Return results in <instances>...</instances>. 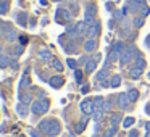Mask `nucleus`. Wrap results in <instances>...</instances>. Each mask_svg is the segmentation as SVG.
<instances>
[{
  "label": "nucleus",
  "mask_w": 150,
  "mask_h": 137,
  "mask_svg": "<svg viewBox=\"0 0 150 137\" xmlns=\"http://www.w3.org/2000/svg\"><path fill=\"white\" fill-rule=\"evenodd\" d=\"M102 110H103L105 113H108V111L111 110V102H110V100H105V103H103V108H102Z\"/></svg>",
  "instance_id": "ea45409f"
},
{
  "label": "nucleus",
  "mask_w": 150,
  "mask_h": 137,
  "mask_svg": "<svg viewBox=\"0 0 150 137\" xmlns=\"http://www.w3.org/2000/svg\"><path fill=\"white\" fill-rule=\"evenodd\" d=\"M10 66V56L7 55H0V68H8Z\"/></svg>",
  "instance_id": "b1692460"
},
{
  "label": "nucleus",
  "mask_w": 150,
  "mask_h": 137,
  "mask_svg": "<svg viewBox=\"0 0 150 137\" xmlns=\"http://www.w3.org/2000/svg\"><path fill=\"white\" fill-rule=\"evenodd\" d=\"M37 97H39V100H42V98L45 97V92H44V90H40L39 94H37Z\"/></svg>",
  "instance_id": "09e8293b"
},
{
  "label": "nucleus",
  "mask_w": 150,
  "mask_h": 137,
  "mask_svg": "<svg viewBox=\"0 0 150 137\" xmlns=\"http://www.w3.org/2000/svg\"><path fill=\"white\" fill-rule=\"evenodd\" d=\"M86 126H87V118H82V119H81V121H79V123H78V124H76V127H74V131H76V132H78V134H81V132H82V131H84V129H86Z\"/></svg>",
  "instance_id": "6ab92c4d"
},
{
  "label": "nucleus",
  "mask_w": 150,
  "mask_h": 137,
  "mask_svg": "<svg viewBox=\"0 0 150 137\" xmlns=\"http://www.w3.org/2000/svg\"><path fill=\"white\" fill-rule=\"evenodd\" d=\"M66 63H68V66H69L71 69H76V68H78V61H76V60H73V58H68V61H66Z\"/></svg>",
  "instance_id": "58836bf2"
},
{
  "label": "nucleus",
  "mask_w": 150,
  "mask_h": 137,
  "mask_svg": "<svg viewBox=\"0 0 150 137\" xmlns=\"http://www.w3.org/2000/svg\"><path fill=\"white\" fill-rule=\"evenodd\" d=\"M74 78L78 82H82V79H84V74H82V71H79V69H76L74 71Z\"/></svg>",
  "instance_id": "e433bc0d"
},
{
  "label": "nucleus",
  "mask_w": 150,
  "mask_h": 137,
  "mask_svg": "<svg viewBox=\"0 0 150 137\" xmlns=\"http://www.w3.org/2000/svg\"><path fill=\"white\" fill-rule=\"evenodd\" d=\"M31 137H40V136H39V131H36V129H31Z\"/></svg>",
  "instance_id": "c03bdc74"
},
{
  "label": "nucleus",
  "mask_w": 150,
  "mask_h": 137,
  "mask_svg": "<svg viewBox=\"0 0 150 137\" xmlns=\"http://www.w3.org/2000/svg\"><path fill=\"white\" fill-rule=\"evenodd\" d=\"M23 52H24V45H18V47H15V55H16V56H20Z\"/></svg>",
  "instance_id": "a19ab883"
},
{
  "label": "nucleus",
  "mask_w": 150,
  "mask_h": 137,
  "mask_svg": "<svg viewBox=\"0 0 150 137\" xmlns=\"http://www.w3.org/2000/svg\"><path fill=\"white\" fill-rule=\"evenodd\" d=\"M20 40H21V45L28 44V37H26V36H21V37H20Z\"/></svg>",
  "instance_id": "49530a36"
},
{
  "label": "nucleus",
  "mask_w": 150,
  "mask_h": 137,
  "mask_svg": "<svg viewBox=\"0 0 150 137\" xmlns=\"http://www.w3.org/2000/svg\"><path fill=\"white\" fill-rule=\"evenodd\" d=\"M86 31H87L86 23H84V21H78V23H76V32L79 34V37H81L82 34H86Z\"/></svg>",
  "instance_id": "a211bd4d"
},
{
  "label": "nucleus",
  "mask_w": 150,
  "mask_h": 137,
  "mask_svg": "<svg viewBox=\"0 0 150 137\" xmlns=\"http://www.w3.org/2000/svg\"><path fill=\"white\" fill-rule=\"evenodd\" d=\"M145 113H147V114H150V103L145 107Z\"/></svg>",
  "instance_id": "3c124183"
},
{
  "label": "nucleus",
  "mask_w": 150,
  "mask_h": 137,
  "mask_svg": "<svg viewBox=\"0 0 150 137\" xmlns=\"http://www.w3.org/2000/svg\"><path fill=\"white\" fill-rule=\"evenodd\" d=\"M121 119H123L121 113H113V114H111V119H110L111 126H118V124L121 123Z\"/></svg>",
  "instance_id": "5701e85b"
},
{
  "label": "nucleus",
  "mask_w": 150,
  "mask_h": 137,
  "mask_svg": "<svg viewBox=\"0 0 150 137\" xmlns=\"http://www.w3.org/2000/svg\"><path fill=\"white\" fill-rule=\"evenodd\" d=\"M16 21L20 23V26H26V24H28V15L24 13V11L18 13V15H16Z\"/></svg>",
  "instance_id": "aec40b11"
},
{
  "label": "nucleus",
  "mask_w": 150,
  "mask_h": 137,
  "mask_svg": "<svg viewBox=\"0 0 150 137\" xmlns=\"http://www.w3.org/2000/svg\"><path fill=\"white\" fill-rule=\"evenodd\" d=\"M49 84L52 85L53 89H60L63 84H65V79H63L62 76H53V78H50Z\"/></svg>",
  "instance_id": "f8f14e48"
},
{
  "label": "nucleus",
  "mask_w": 150,
  "mask_h": 137,
  "mask_svg": "<svg viewBox=\"0 0 150 137\" xmlns=\"http://www.w3.org/2000/svg\"><path fill=\"white\" fill-rule=\"evenodd\" d=\"M18 98H20V102H23V103L29 105L31 102H33V95L28 94V92H21L20 95H18Z\"/></svg>",
  "instance_id": "f3484780"
},
{
  "label": "nucleus",
  "mask_w": 150,
  "mask_h": 137,
  "mask_svg": "<svg viewBox=\"0 0 150 137\" xmlns=\"http://www.w3.org/2000/svg\"><path fill=\"white\" fill-rule=\"evenodd\" d=\"M8 4L10 2H0V15H5L8 11Z\"/></svg>",
  "instance_id": "72a5a7b5"
},
{
  "label": "nucleus",
  "mask_w": 150,
  "mask_h": 137,
  "mask_svg": "<svg viewBox=\"0 0 150 137\" xmlns=\"http://www.w3.org/2000/svg\"><path fill=\"white\" fill-rule=\"evenodd\" d=\"M129 76H131L132 79H139L140 76H142V69H140V68H137V66H134V68H131Z\"/></svg>",
  "instance_id": "412c9836"
},
{
  "label": "nucleus",
  "mask_w": 150,
  "mask_h": 137,
  "mask_svg": "<svg viewBox=\"0 0 150 137\" xmlns=\"http://www.w3.org/2000/svg\"><path fill=\"white\" fill-rule=\"evenodd\" d=\"M110 85H111L113 89L120 87V85H121V76H120V74H115L113 78H111V82H110Z\"/></svg>",
  "instance_id": "393cba45"
},
{
  "label": "nucleus",
  "mask_w": 150,
  "mask_h": 137,
  "mask_svg": "<svg viewBox=\"0 0 150 137\" xmlns=\"http://www.w3.org/2000/svg\"><path fill=\"white\" fill-rule=\"evenodd\" d=\"M0 26H2V21H0Z\"/></svg>",
  "instance_id": "052dcab7"
},
{
  "label": "nucleus",
  "mask_w": 150,
  "mask_h": 137,
  "mask_svg": "<svg viewBox=\"0 0 150 137\" xmlns=\"http://www.w3.org/2000/svg\"><path fill=\"white\" fill-rule=\"evenodd\" d=\"M49 107H50V103H49V100H37V102H33L31 103V111H33L34 114H44V113H47L49 111Z\"/></svg>",
  "instance_id": "f03ea898"
},
{
  "label": "nucleus",
  "mask_w": 150,
  "mask_h": 137,
  "mask_svg": "<svg viewBox=\"0 0 150 137\" xmlns=\"http://www.w3.org/2000/svg\"><path fill=\"white\" fill-rule=\"evenodd\" d=\"M137 136H139V132H137L136 129H134V131H131V132H129V137H137Z\"/></svg>",
  "instance_id": "de8ad7c7"
},
{
  "label": "nucleus",
  "mask_w": 150,
  "mask_h": 137,
  "mask_svg": "<svg viewBox=\"0 0 150 137\" xmlns=\"http://www.w3.org/2000/svg\"><path fill=\"white\" fill-rule=\"evenodd\" d=\"M145 129H147V131H150V123H145Z\"/></svg>",
  "instance_id": "864d4df0"
},
{
  "label": "nucleus",
  "mask_w": 150,
  "mask_h": 137,
  "mask_svg": "<svg viewBox=\"0 0 150 137\" xmlns=\"http://www.w3.org/2000/svg\"><path fill=\"white\" fill-rule=\"evenodd\" d=\"M0 55H2V45H0Z\"/></svg>",
  "instance_id": "4d7b16f0"
},
{
  "label": "nucleus",
  "mask_w": 150,
  "mask_h": 137,
  "mask_svg": "<svg viewBox=\"0 0 150 137\" xmlns=\"http://www.w3.org/2000/svg\"><path fill=\"white\" fill-rule=\"evenodd\" d=\"M29 84H31V81H29V76H28V69H26V71H24V74H23V79H21V82H20V89L29 87Z\"/></svg>",
  "instance_id": "4be33fe9"
},
{
  "label": "nucleus",
  "mask_w": 150,
  "mask_h": 137,
  "mask_svg": "<svg viewBox=\"0 0 150 137\" xmlns=\"http://www.w3.org/2000/svg\"><path fill=\"white\" fill-rule=\"evenodd\" d=\"M134 66H137V68L144 69L147 66V61L142 58V56H136V61H134Z\"/></svg>",
  "instance_id": "bb28decb"
},
{
  "label": "nucleus",
  "mask_w": 150,
  "mask_h": 137,
  "mask_svg": "<svg viewBox=\"0 0 150 137\" xmlns=\"http://www.w3.org/2000/svg\"><path fill=\"white\" fill-rule=\"evenodd\" d=\"M107 10H113V5H111V4H107Z\"/></svg>",
  "instance_id": "603ef678"
},
{
  "label": "nucleus",
  "mask_w": 150,
  "mask_h": 137,
  "mask_svg": "<svg viewBox=\"0 0 150 137\" xmlns=\"http://www.w3.org/2000/svg\"><path fill=\"white\" fill-rule=\"evenodd\" d=\"M149 13H150V8L147 7V5H145V7H142V10H140V16L147 18V16H149Z\"/></svg>",
  "instance_id": "4c0bfd02"
},
{
  "label": "nucleus",
  "mask_w": 150,
  "mask_h": 137,
  "mask_svg": "<svg viewBox=\"0 0 150 137\" xmlns=\"http://www.w3.org/2000/svg\"><path fill=\"white\" fill-rule=\"evenodd\" d=\"M37 53H39V58L42 60V61H50V60H53L52 52H50L49 49H45V47H40Z\"/></svg>",
  "instance_id": "9d476101"
},
{
  "label": "nucleus",
  "mask_w": 150,
  "mask_h": 137,
  "mask_svg": "<svg viewBox=\"0 0 150 137\" xmlns=\"http://www.w3.org/2000/svg\"><path fill=\"white\" fill-rule=\"evenodd\" d=\"M118 131V126H111L110 129H107L105 131V134H103V137H113L115 136V132Z\"/></svg>",
  "instance_id": "7c9ffc66"
},
{
  "label": "nucleus",
  "mask_w": 150,
  "mask_h": 137,
  "mask_svg": "<svg viewBox=\"0 0 150 137\" xmlns=\"http://www.w3.org/2000/svg\"><path fill=\"white\" fill-rule=\"evenodd\" d=\"M111 49H113L115 52H118V53H120V55H121V53L124 52V49H126V47H124V44H123V42H116V44H115L113 47H111Z\"/></svg>",
  "instance_id": "c85d7f7f"
},
{
  "label": "nucleus",
  "mask_w": 150,
  "mask_h": 137,
  "mask_svg": "<svg viewBox=\"0 0 150 137\" xmlns=\"http://www.w3.org/2000/svg\"><path fill=\"white\" fill-rule=\"evenodd\" d=\"M55 18H57V23H71L73 21V13L68 10V8H58L55 13Z\"/></svg>",
  "instance_id": "7ed1b4c3"
},
{
  "label": "nucleus",
  "mask_w": 150,
  "mask_h": 137,
  "mask_svg": "<svg viewBox=\"0 0 150 137\" xmlns=\"http://www.w3.org/2000/svg\"><path fill=\"white\" fill-rule=\"evenodd\" d=\"M127 97H129L131 102H136L137 98H139V92H137V89H129V90H127Z\"/></svg>",
  "instance_id": "a878e982"
},
{
  "label": "nucleus",
  "mask_w": 150,
  "mask_h": 137,
  "mask_svg": "<svg viewBox=\"0 0 150 137\" xmlns=\"http://www.w3.org/2000/svg\"><path fill=\"white\" fill-rule=\"evenodd\" d=\"M39 131L49 137H57L62 131V124L57 119H52V118L50 119H42L39 123Z\"/></svg>",
  "instance_id": "f257e3e1"
},
{
  "label": "nucleus",
  "mask_w": 150,
  "mask_h": 137,
  "mask_svg": "<svg viewBox=\"0 0 150 137\" xmlns=\"http://www.w3.org/2000/svg\"><path fill=\"white\" fill-rule=\"evenodd\" d=\"M94 103H95V110H102V108H103V103H105V98L97 97L94 100Z\"/></svg>",
  "instance_id": "c756f323"
},
{
  "label": "nucleus",
  "mask_w": 150,
  "mask_h": 137,
  "mask_svg": "<svg viewBox=\"0 0 150 137\" xmlns=\"http://www.w3.org/2000/svg\"><path fill=\"white\" fill-rule=\"evenodd\" d=\"M108 69L105 68V69H102V71H98L97 73V81H100V84H102V87H108Z\"/></svg>",
  "instance_id": "9b49d317"
},
{
  "label": "nucleus",
  "mask_w": 150,
  "mask_h": 137,
  "mask_svg": "<svg viewBox=\"0 0 150 137\" xmlns=\"http://www.w3.org/2000/svg\"><path fill=\"white\" fill-rule=\"evenodd\" d=\"M4 37H5L7 42H15V40L18 39V34H16V31H15V29H10L7 34H4Z\"/></svg>",
  "instance_id": "dca6fc26"
},
{
  "label": "nucleus",
  "mask_w": 150,
  "mask_h": 137,
  "mask_svg": "<svg viewBox=\"0 0 150 137\" xmlns=\"http://www.w3.org/2000/svg\"><path fill=\"white\" fill-rule=\"evenodd\" d=\"M55 2H63V0H55Z\"/></svg>",
  "instance_id": "13d9d810"
},
{
  "label": "nucleus",
  "mask_w": 150,
  "mask_h": 137,
  "mask_svg": "<svg viewBox=\"0 0 150 137\" xmlns=\"http://www.w3.org/2000/svg\"><path fill=\"white\" fill-rule=\"evenodd\" d=\"M81 111L84 114H94V111H95L94 100H92V98H86V100L81 103Z\"/></svg>",
  "instance_id": "39448f33"
},
{
  "label": "nucleus",
  "mask_w": 150,
  "mask_h": 137,
  "mask_svg": "<svg viewBox=\"0 0 150 137\" xmlns=\"http://www.w3.org/2000/svg\"><path fill=\"white\" fill-rule=\"evenodd\" d=\"M149 79H150V73H149Z\"/></svg>",
  "instance_id": "bf43d9fd"
},
{
  "label": "nucleus",
  "mask_w": 150,
  "mask_h": 137,
  "mask_svg": "<svg viewBox=\"0 0 150 137\" xmlns=\"http://www.w3.org/2000/svg\"><path fill=\"white\" fill-rule=\"evenodd\" d=\"M132 124H134V118H132V116L124 118V121H123V127H131Z\"/></svg>",
  "instance_id": "473e14b6"
},
{
  "label": "nucleus",
  "mask_w": 150,
  "mask_h": 137,
  "mask_svg": "<svg viewBox=\"0 0 150 137\" xmlns=\"http://www.w3.org/2000/svg\"><path fill=\"white\" fill-rule=\"evenodd\" d=\"M0 2H10V0H0Z\"/></svg>",
  "instance_id": "6e6d98bb"
},
{
  "label": "nucleus",
  "mask_w": 150,
  "mask_h": 137,
  "mask_svg": "<svg viewBox=\"0 0 150 137\" xmlns=\"http://www.w3.org/2000/svg\"><path fill=\"white\" fill-rule=\"evenodd\" d=\"M103 116H105V111L103 110H95L94 111V121H95V123H100V121L103 119Z\"/></svg>",
  "instance_id": "cd10ccee"
},
{
  "label": "nucleus",
  "mask_w": 150,
  "mask_h": 137,
  "mask_svg": "<svg viewBox=\"0 0 150 137\" xmlns=\"http://www.w3.org/2000/svg\"><path fill=\"white\" fill-rule=\"evenodd\" d=\"M16 111H18V114H20V116H26L28 114V111H29V107H28L26 103H23V102H20V103H18V107H16Z\"/></svg>",
  "instance_id": "2eb2a0df"
},
{
  "label": "nucleus",
  "mask_w": 150,
  "mask_h": 137,
  "mask_svg": "<svg viewBox=\"0 0 150 137\" xmlns=\"http://www.w3.org/2000/svg\"><path fill=\"white\" fill-rule=\"evenodd\" d=\"M95 49H97V40L95 39H87L84 42V50L86 52H94Z\"/></svg>",
  "instance_id": "4468645a"
},
{
  "label": "nucleus",
  "mask_w": 150,
  "mask_h": 137,
  "mask_svg": "<svg viewBox=\"0 0 150 137\" xmlns=\"http://www.w3.org/2000/svg\"><path fill=\"white\" fill-rule=\"evenodd\" d=\"M97 15V7L95 5H87L84 10V18H95Z\"/></svg>",
  "instance_id": "ddd939ff"
},
{
  "label": "nucleus",
  "mask_w": 150,
  "mask_h": 137,
  "mask_svg": "<svg viewBox=\"0 0 150 137\" xmlns=\"http://www.w3.org/2000/svg\"><path fill=\"white\" fill-rule=\"evenodd\" d=\"M89 61V58H87V56H81V58H79V63H82V65H86V63H87Z\"/></svg>",
  "instance_id": "37998d69"
},
{
  "label": "nucleus",
  "mask_w": 150,
  "mask_h": 137,
  "mask_svg": "<svg viewBox=\"0 0 150 137\" xmlns=\"http://www.w3.org/2000/svg\"><path fill=\"white\" fill-rule=\"evenodd\" d=\"M98 34H100V23H98V21L94 26L87 28V31H86V37H87V39H95Z\"/></svg>",
  "instance_id": "0eeeda50"
},
{
  "label": "nucleus",
  "mask_w": 150,
  "mask_h": 137,
  "mask_svg": "<svg viewBox=\"0 0 150 137\" xmlns=\"http://www.w3.org/2000/svg\"><path fill=\"white\" fill-rule=\"evenodd\" d=\"M134 52H137V50H136V45H134V44H129V45H126V49H124L123 53H121V58H120L121 65H127V63L132 60Z\"/></svg>",
  "instance_id": "20e7f679"
},
{
  "label": "nucleus",
  "mask_w": 150,
  "mask_h": 137,
  "mask_svg": "<svg viewBox=\"0 0 150 137\" xmlns=\"http://www.w3.org/2000/svg\"><path fill=\"white\" fill-rule=\"evenodd\" d=\"M132 24H134V28H142V26H144V18H142V16L134 18V20H132Z\"/></svg>",
  "instance_id": "2f4dec72"
},
{
  "label": "nucleus",
  "mask_w": 150,
  "mask_h": 137,
  "mask_svg": "<svg viewBox=\"0 0 150 137\" xmlns=\"http://www.w3.org/2000/svg\"><path fill=\"white\" fill-rule=\"evenodd\" d=\"M81 92H82V94H87V92H89V84H84V85H82Z\"/></svg>",
  "instance_id": "a18cd8bd"
},
{
  "label": "nucleus",
  "mask_w": 150,
  "mask_h": 137,
  "mask_svg": "<svg viewBox=\"0 0 150 137\" xmlns=\"http://www.w3.org/2000/svg\"><path fill=\"white\" fill-rule=\"evenodd\" d=\"M145 45L150 49V36H149V37H145Z\"/></svg>",
  "instance_id": "8fccbe9b"
},
{
  "label": "nucleus",
  "mask_w": 150,
  "mask_h": 137,
  "mask_svg": "<svg viewBox=\"0 0 150 137\" xmlns=\"http://www.w3.org/2000/svg\"><path fill=\"white\" fill-rule=\"evenodd\" d=\"M65 50H66L68 53H73V52H76V44L73 42V40H69V44L65 47Z\"/></svg>",
  "instance_id": "c9c22d12"
},
{
  "label": "nucleus",
  "mask_w": 150,
  "mask_h": 137,
  "mask_svg": "<svg viewBox=\"0 0 150 137\" xmlns=\"http://www.w3.org/2000/svg\"><path fill=\"white\" fill-rule=\"evenodd\" d=\"M52 65H53V68L57 69V71H63V65H62V61L60 60H52Z\"/></svg>",
  "instance_id": "f704fd0d"
},
{
  "label": "nucleus",
  "mask_w": 150,
  "mask_h": 137,
  "mask_svg": "<svg viewBox=\"0 0 150 137\" xmlns=\"http://www.w3.org/2000/svg\"><path fill=\"white\" fill-rule=\"evenodd\" d=\"M129 103H131V100H129V97H127V94H120L118 95V107L121 108V110H129Z\"/></svg>",
  "instance_id": "1a4fd4ad"
},
{
  "label": "nucleus",
  "mask_w": 150,
  "mask_h": 137,
  "mask_svg": "<svg viewBox=\"0 0 150 137\" xmlns=\"http://www.w3.org/2000/svg\"><path fill=\"white\" fill-rule=\"evenodd\" d=\"M100 60V53H97L95 56L89 58V61L86 63V73H94L95 68H97V61Z\"/></svg>",
  "instance_id": "6e6552de"
},
{
  "label": "nucleus",
  "mask_w": 150,
  "mask_h": 137,
  "mask_svg": "<svg viewBox=\"0 0 150 137\" xmlns=\"http://www.w3.org/2000/svg\"><path fill=\"white\" fill-rule=\"evenodd\" d=\"M10 66H11V69H16V68H18V61H16V58H13V56L10 58Z\"/></svg>",
  "instance_id": "79ce46f5"
},
{
  "label": "nucleus",
  "mask_w": 150,
  "mask_h": 137,
  "mask_svg": "<svg viewBox=\"0 0 150 137\" xmlns=\"http://www.w3.org/2000/svg\"><path fill=\"white\" fill-rule=\"evenodd\" d=\"M142 7H145V2L144 0H131L129 5H127V10L131 13H137L139 10H142Z\"/></svg>",
  "instance_id": "423d86ee"
},
{
  "label": "nucleus",
  "mask_w": 150,
  "mask_h": 137,
  "mask_svg": "<svg viewBox=\"0 0 150 137\" xmlns=\"http://www.w3.org/2000/svg\"><path fill=\"white\" fill-rule=\"evenodd\" d=\"M145 137H150V131H147V132H145Z\"/></svg>",
  "instance_id": "5fc2aeb1"
}]
</instances>
